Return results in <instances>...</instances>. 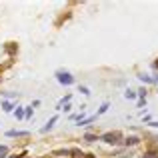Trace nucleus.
<instances>
[{
    "instance_id": "obj_1",
    "label": "nucleus",
    "mask_w": 158,
    "mask_h": 158,
    "mask_svg": "<svg viewBox=\"0 0 158 158\" xmlns=\"http://www.w3.org/2000/svg\"><path fill=\"white\" fill-rule=\"evenodd\" d=\"M56 80L60 82V84H64V86H72L74 84V76L68 74L66 70H58L56 72Z\"/></svg>"
},
{
    "instance_id": "obj_2",
    "label": "nucleus",
    "mask_w": 158,
    "mask_h": 158,
    "mask_svg": "<svg viewBox=\"0 0 158 158\" xmlns=\"http://www.w3.org/2000/svg\"><path fill=\"white\" fill-rule=\"evenodd\" d=\"M120 136H122L120 132H106V134H102V136H100V140H104L106 144H116Z\"/></svg>"
},
{
    "instance_id": "obj_3",
    "label": "nucleus",
    "mask_w": 158,
    "mask_h": 158,
    "mask_svg": "<svg viewBox=\"0 0 158 158\" xmlns=\"http://www.w3.org/2000/svg\"><path fill=\"white\" fill-rule=\"evenodd\" d=\"M138 142H140V138H138V136H128V138L124 140V144H126V146H136Z\"/></svg>"
},
{
    "instance_id": "obj_4",
    "label": "nucleus",
    "mask_w": 158,
    "mask_h": 158,
    "mask_svg": "<svg viewBox=\"0 0 158 158\" xmlns=\"http://www.w3.org/2000/svg\"><path fill=\"white\" fill-rule=\"evenodd\" d=\"M2 110H4V112H12V110H16V106L12 104V102L4 100V102H2Z\"/></svg>"
},
{
    "instance_id": "obj_5",
    "label": "nucleus",
    "mask_w": 158,
    "mask_h": 158,
    "mask_svg": "<svg viewBox=\"0 0 158 158\" xmlns=\"http://www.w3.org/2000/svg\"><path fill=\"white\" fill-rule=\"evenodd\" d=\"M54 122H56V116H54V118H52L50 122L46 124V126H42V130H40V132H42V134H46V132H50V130H52V126H54Z\"/></svg>"
},
{
    "instance_id": "obj_6",
    "label": "nucleus",
    "mask_w": 158,
    "mask_h": 158,
    "mask_svg": "<svg viewBox=\"0 0 158 158\" xmlns=\"http://www.w3.org/2000/svg\"><path fill=\"white\" fill-rule=\"evenodd\" d=\"M28 132L26 130H8L6 132V136H26Z\"/></svg>"
},
{
    "instance_id": "obj_7",
    "label": "nucleus",
    "mask_w": 158,
    "mask_h": 158,
    "mask_svg": "<svg viewBox=\"0 0 158 158\" xmlns=\"http://www.w3.org/2000/svg\"><path fill=\"white\" fill-rule=\"evenodd\" d=\"M138 78L142 82H146V84H152V82H154V80H152V76H146V74H138Z\"/></svg>"
},
{
    "instance_id": "obj_8",
    "label": "nucleus",
    "mask_w": 158,
    "mask_h": 158,
    "mask_svg": "<svg viewBox=\"0 0 158 158\" xmlns=\"http://www.w3.org/2000/svg\"><path fill=\"white\" fill-rule=\"evenodd\" d=\"M14 114H16V118H18V120H22V118H24V110H22V106H16Z\"/></svg>"
},
{
    "instance_id": "obj_9",
    "label": "nucleus",
    "mask_w": 158,
    "mask_h": 158,
    "mask_svg": "<svg viewBox=\"0 0 158 158\" xmlns=\"http://www.w3.org/2000/svg\"><path fill=\"white\" fill-rule=\"evenodd\" d=\"M72 158H88V154H84L82 150H72Z\"/></svg>"
},
{
    "instance_id": "obj_10",
    "label": "nucleus",
    "mask_w": 158,
    "mask_h": 158,
    "mask_svg": "<svg viewBox=\"0 0 158 158\" xmlns=\"http://www.w3.org/2000/svg\"><path fill=\"white\" fill-rule=\"evenodd\" d=\"M32 116H34V108L28 106L26 110H24V118H32Z\"/></svg>"
},
{
    "instance_id": "obj_11",
    "label": "nucleus",
    "mask_w": 158,
    "mask_h": 158,
    "mask_svg": "<svg viewBox=\"0 0 158 158\" xmlns=\"http://www.w3.org/2000/svg\"><path fill=\"white\" fill-rule=\"evenodd\" d=\"M84 140H88V142H94V140H98V136H96V134H90V132H88V134L84 136Z\"/></svg>"
},
{
    "instance_id": "obj_12",
    "label": "nucleus",
    "mask_w": 158,
    "mask_h": 158,
    "mask_svg": "<svg viewBox=\"0 0 158 158\" xmlns=\"http://www.w3.org/2000/svg\"><path fill=\"white\" fill-rule=\"evenodd\" d=\"M108 108H110V104H108V102H104V104L100 106V110H98V114H104V112L108 110Z\"/></svg>"
},
{
    "instance_id": "obj_13",
    "label": "nucleus",
    "mask_w": 158,
    "mask_h": 158,
    "mask_svg": "<svg viewBox=\"0 0 158 158\" xmlns=\"http://www.w3.org/2000/svg\"><path fill=\"white\" fill-rule=\"evenodd\" d=\"M78 90H80V92L84 94V96H88V94H90V90L86 88V86H78Z\"/></svg>"
},
{
    "instance_id": "obj_14",
    "label": "nucleus",
    "mask_w": 158,
    "mask_h": 158,
    "mask_svg": "<svg viewBox=\"0 0 158 158\" xmlns=\"http://www.w3.org/2000/svg\"><path fill=\"white\" fill-rule=\"evenodd\" d=\"M126 98H130V100H134V98H136V94L132 92V90H126Z\"/></svg>"
},
{
    "instance_id": "obj_15",
    "label": "nucleus",
    "mask_w": 158,
    "mask_h": 158,
    "mask_svg": "<svg viewBox=\"0 0 158 158\" xmlns=\"http://www.w3.org/2000/svg\"><path fill=\"white\" fill-rule=\"evenodd\" d=\"M144 106H146V100H144V98H140V100H138V108H144Z\"/></svg>"
},
{
    "instance_id": "obj_16",
    "label": "nucleus",
    "mask_w": 158,
    "mask_h": 158,
    "mask_svg": "<svg viewBox=\"0 0 158 158\" xmlns=\"http://www.w3.org/2000/svg\"><path fill=\"white\" fill-rule=\"evenodd\" d=\"M138 96H140V98H144V96H146V90L140 88V90H138Z\"/></svg>"
},
{
    "instance_id": "obj_17",
    "label": "nucleus",
    "mask_w": 158,
    "mask_h": 158,
    "mask_svg": "<svg viewBox=\"0 0 158 158\" xmlns=\"http://www.w3.org/2000/svg\"><path fill=\"white\" fill-rule=\"evenodd\" d=\"M6 152H8V148H6V146H2V144H0V154H6Z\"/></svg>"
},
{
    "instance_id": "obj_18",
    "label": "nucleus",
    "mask_w": 158,
    "mask_h": 158,
    "mask_svg": "<svg viewBox=\"0 0 158 158\" xmlns=\"http://www.w3.org/2000/svg\"><path fill=\"white\" fill-rule=\"evenodd\" d=\"M144 158H156V156H154V152H146V154H144Z\"/></svg>"
},
{
    "instance_id": "obj_19",
    "label": "nucleus",
    "mask_w": 158,
    "mask_h": 158,
    "mask_svg": "<svg viewBox=\"0 0 158 158\" xmlns=\"http://www.w3.org/2000/svg\"><path fill=\"white\" fill-rule=\"evenodd\" d=\"M152 68H158V60H154V62H152Z\"/></svg>"
},
{
    "instance_id": "obj_20",
    "label": "nucleus",
    "mask_w": 158,
    "mask_h": 158,
    "mask_svg": "<svg viewBox=\"0 0 158 158\" xmlns=\"http://www.w3.org/2000/svg\"><path fill=\"white\" fill-rule=\"evenodd\" d=\"M152 80H154L156 84H158V74H154V76H152Z\"/></svg>"
},
{
    "instance_id": "obj_21",
    "label": "nucleus",
    "mask_w": 158,
    "mask_h": 158,
    "mask_svg": "<svg viewBox=\"0 0 158 158\" xmlns=\"http://www.w3.org/2000/svg\"><path fill=\"white\" fill-rule=\"evenodd\" d=\"M150 126H158V122H150Z\"/></svg>"
},
{
    "instance_id": "obj_22",
    "label": "nucleus",
    "mask_w": 158,
    "mask_h": 158,
    "mask_svg": "<svg viewBox=\"0 0 158 158\" xmlns=\"http://www.w3.org/2000/svg\"><path fill=\"white\" fill-rule=\"evenodd\" d=\"M8 158H20V156H8Z\"/></svg>"
},
{
    "instance_id": "obj_23",
    "label": "nucleus",
    "mask_w": 158,
    "mask_h": 158,
    "mask_svg": "<svg viewBox=\"0 0 158 158\" xmlns=\"http://www.w3.org/2000/svg\"><path fill=\"white\" fill-rule=\"evenodd\" d=\"M0 158H4V154H0Z\"/></svg>"
}]
</instances>
